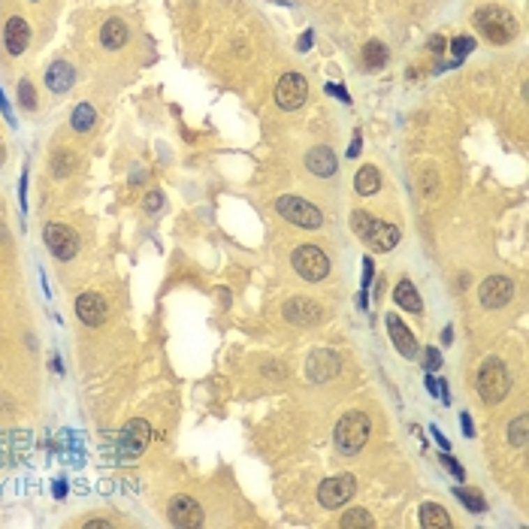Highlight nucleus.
Wrapping results in <instances>:
<instances>
[{"mask_svg": "<svg viewBox=\"0 0 529 529\" xmlns=\"http://www.w3.org/2000/svg\"><path fill=\"white\" fill-rule=\"evenodd\" d=\"M351 230L357 233L360 242H366L372 251H394L399 245V227L396 224H387V221H378L372 218L369 212H351Z\"/></svg>", "mask_w": 529, "mask_h": 529, "instance_id": "1", "label": "nucleus"}, {"mask_svg": "<svg viewBox=\"0 0 529 529\" xmlns=\"http://www.w3.org/2000/svg\"><path fill=\"white\" fill-rule=\"evenodd\" d=\"M369 415L366 412H348L345 417H339L333 430V439H336V448L345 457H354V454L363 451V445L369 442Z\"/></svg>", "mask_w": 529, "mask_h": 529, "instance_id": "2", "label": "nucleus"}, {"mask_svg": "<svg viewBox=\"0 0 529 529\" xmlns=\"http://www.w3.org/2000/svg\"><path fill=\"white\" fill-rule=\"evenodd\" d=\"M475 387H478V396L484 399V403H490V405L502 403L508 396V390H512V375H508L505 363L499 357H490V360L481 363Z\"/></svg>", "mask_w": 529, "mask_h": 529, "instance_id": "3", "label": "nucleus"}, {"mask_svg": "<svg viewBox=\"0 0 529 529\" xmlns=\"http://www.w3.org/2000/svg\"><path fill=\"white\" fill-rule=\"evenodd\" d=\"M475 27H478L481 33H484V40L496 43V45L512 43L514 33H517L514 15L508 13V9H502V6H484V9H478V13H475Z\"/></svg>", "mask_w": 529, "mask_h": 529, "instance_id": "4", "label": "nucleus"}, {"mask_svg": "<svg viewBox=\"0 0 529 529\" xmlns=\"http://www.w3.org/2000/svg\"><path fill=\"white\" fill-rule=\"evenodd\" d=\"M276 212H278L281 218H288L290 224L303 227V230H318V227L324 224L321 209L312 206V203H308V200H303V197H294V194L278 197V200H276Z\"/></svg>", "mask_w": 529, "mask_h": 529, "instance_id": "5", "label": "nucleus"}, {"mask_svg": "<svg viewBox=\"0 0 529 529\" xmlns=\"http://www.w3.org/2000/svg\"><path fill=\"white\" fill-rule=\"evenodd\" d=\"M149 435H151V426L145 421H127L121 435H118V448H115V457L121 463H136L142 457L145 445H149Z\"/></svg>", "mask_w": 529, "mask_h": 529, "instance_id": "6", "label": "nucleus"}, {"mask_svg": "<svg viewBox=\"0 0 529 529\" xmlns=\"http://www.w3.org/2000/svg\"><path fill=\"white\" fill-rule=\"evenodd\" d=\"M43 242L58 260H73L79 254V233L67 224H45L43 227Z\"/></svg>", "mask_w": 529, "mask_h": 529, "instance_id": "7", "label": "nucleus"}, {"mask_svg": "<svg viewBox=\"0 0 529 529\" xmlns=\"http://www.w3.org/2000/svg\"><path fill=\"white\" fill-rule=\"evenodd\" d=\"M294 269L306 281H321L330 272V260H327V254L318 245H299L294 251Z\"/></svg>", "mask_w": 529, "mask_h": 529, "instance_id": "8", "label": "nucleus"}, {"mask_svg": "<svg viewBox=\"0 0 529 529\" xmlns=\"http://www.w3.org/2000/svg\"><path fill=\"white\" fill-rule=\"evenodd\" d=\"M306 97H308V85H306V79L299 76V73H285V76L278 79V85H276V103L281 109H288V112H294V109H299L306 103Z\"/></svg>", "mask_w": 529, "mask_h": 529, "instance_id": "9", "label": "nucleus"}, {"mask_svg": "<svg viewBox=\"0 0 529 529\" xmlns=\"http://www.w3.org/2000/svg\"><path fill=\"white\" fill-rule=\"evenodd\" d=\"M354 475H336V478H327L321 487H318V502L324 508H342L348 499L354 496Z\"/></svg>", "mask_w": 529, "mask_h": 529, "instance_id": "10", "label": "nucleus"}, {"mask_svg": "<svg viewBox=\"0 0 529 529\" xmlns=\"http://www.w3.org/2000/svg\"><path fill=\"white\" fill-rule=\"evenodd\" d=\"M281 315H285V321L297 324V327H312V324L321 321V306H318L315 299L294 297V299H288V303L281 306Z\"/></svg>", "mask_w": 529, "mask_h": 529, "instance_id": "11", "label": "nucleus"}, {"mask_svg": "<svg viewBox=\"0 0 529 529\" xmlns=\"http://www.w3.org/2000/svg\"><path fill=\"white\" fill-rule=\"evenodd\" d=\"M339 369H342L339 354H336V351H327V348L315 351L312 357H308V366H306L308 378L318 381V385H324V381H333L336 375H339Z\"/></svg>", "mask_w": 529, "mask_h": 529, "instance_id": "12", "label": "nucleus"}, {"mask_svg": "<svg viewBox=\"0 0 529 529\" xmlns=\"http://www.w3.org/2000/svg\"><path fill=\"white\" fill-rule=\"evenodd\" d=\"M478 297H481V303H484L487 308H502L508 299L514 297V281L505 278V276H490L484 285H481Z\"/></svg>", "mask_w": 529, "mask_h": 529, "instance_id": "13", "label": "nucleus"}, {"mask_svg": "<svg viewBox=\"0 0 529 529\" xmlns=\"http://www.w3.org/2000/svg\"><path fill=\"white\" fill-rule=\"evenodd\" d=\"M170 521L176 526H203V508H200V502L194 496H176L170 502Z\"/></svg>", "mask_w": 529, "mask_h": 529, "instance_id": "14", "label": "nucleus"}, {"mask_svg": "<svg viewBox=\"0 0 529 529\" xmlns=\"http://www.w3.org/2000/svg\"><path fill=\"white\" fill-rule=\"evenodd\" d=\"M76 315H79V321L88 324V327L106 324V315H109L106 299L100 297V294H82V297L76 299Z\"/></svg>", "mask_w": 529, "mask_h": 529, "instance_id": "15", "label": "nucleus"}, {"mask_svg": "<svg viewBox=\"0 0 529 529\" xmlns=\"http://www.w3.org/2000/svg\"><path fill=\"white\" fill-rule=\"evenodd\" d=\"M27 43H31V27H27L24 18L13 15V18L6 22V27H3V45H6V52L13 54V58H18V54H24Z\"/></svg>", "mask_w": 529, "mask_h": 529, "instance_id": "16", "label": "nucleus"}, {"mask_svg": "<svg viewBox=\"0 0 529 529\" xmlns=\"http://www.w3.org/2000/svg\"><path fill=\"white\" fill-rule=\"evenodd\" d=\"M385 321H387V330H390V339H394L396 351L403 354V357H408V360H412L415 354H417V339H415V333L408 330V327H405L403 321H399L396 315H390V312H387V318H385Z\"/></svg>", "mask_w": 529, "mask_h": 529, "instance_id": "17", "label": "nucleus"}, {"mask_svg": "<svg viewBox=\"0 0 529 529\" xmlns=\"http://www.w3.org/2000/svg\"><path fill=\"white\" fill-rule=\"evenodd\" d=\"M73 82H76V70H73L67 61H54L52 67L45 70V85H49V91H54V94H67L73 88Z\"/></svg>", "mask_w": 529, "mask_h": 529, "instance_id": "18", "label": "nucleus"}, {"mask_svg": "<svg viewBox=\"0 0 529 529\" xmlns=\"http://www.w3.org/2000/svg\"><path fill=\"white\" fill-rule=\"evenodd\" d=\"M306 167L315 172V176H321V179H330L333 172H336V154H333V149H327V145H315L312 151L306 154Z\"/></svg>", "mask_w": 529, "mask_h": 529, "instance_id": "19", "label": "nucleus"}, {"mask_svg": "<svg viewBox=\"0 0 529 529\" xmlns=\"http://www.w3.org/2000/svg\"><path fill=\"white\" fill-rule=\"evenodd\" d=\"M127 36H131V31H127V24L121 22V18H109V22L103 24V31H100V43H103V49L115 52V49H121V45L127 43Z\"/></svg>", "mask_w": 529, "mask_h": 529, "instance_id": "20", "label": "nucleus"}, {"mask_svg": "<svg viewBox=\"0 0 529 529\" xmlns=\"http://www.w3.org/2000/svg\"><path fill=\"white\" fill-rule=\"evenodd\" d=\"M394 299L399 303V308H405V312H412V315H421V312H424L421 294H417V288H415L408 278H403V281H399V285H396V290H394Z\"/></svg>", "mask_w": 529, "mask_h": 529, "instance_id": "21", "label": "nucleus"}, {"mask_svg": "<svg viewBox=\"0 0 529 529\" xmlns=\"http://www.w3.org/2000/svg\"><path fill=\"white\" fill-rule=\"evenodd\" d=\"M421 526L424 529H451V517L439 502H424L421 505Z\"/></svg>", "mask_w": 529, "mask_h": 529, "instance_id": "22", "label": "nucleus"}, {"mask_svg": "<svg viewBox=\"0 0 529 529\" xmlns=\"http://www.w3.org/2000/svg\"><path fill=\"white\" fill-rule=\"evenodd\" d=\"M354 188H357V194H363V197L378 194V188H381V176H378V170L372 167V163H366V167H360V170H357V176H354Z\"/></svg>", "mask_w": 529, "mask_h": 529, "instance_id": "23", "label": "nucleus"}, {"mask_svg": "<svg viewBox=\"0 0 529 529\" xmlns=\"http://www.w3.org/2000/svg\"><path fill=\"white\" fill-rule=\"evenodd\" d=\"M363 64H366L369 70H381L387 64V45L378 40H369L363 45Z\"/></svg>", "mask_w": 529, "mask_h": 529, "instance_id": "24", "label": "nucleus"}, {"mask_svg": "<svg viewBox=\"0 0 529 529\" xmlns=\"http://www.w3.org/2000/svg\"><path fill=\"white\" fill-rule=\"evenodd\" d=\"M70 124H73V131H79V133L91 131V127L97 124L94 106H91V103H79L76 109H73V115H70Z\"/></svg>", "mask_w": 529, "mask_h": 529, "instance_id": "25", "label": "nucleus"}, {"mask_svg": "<svg viewBox=\"0 0 529 529\" xmlns=\"http://www.w3.org/2000/svg\"><path fill=\"white\" fill-rule=\"evenodd\" d=\"M454 496H457L460 502L466 505L472 514H481V512H484V508H487L484 496H481V493H475V490H469V487H457V490H454Z\"/></svg>", "mask_w": 529, "mask_h": 529, "instance_id": "26", "label": "nucleus"}, {"mask_svg": "<svg viewBox=\"0 0 529 529\" xmlns=\"http://www.w3.org/2000/svg\"><path fill=\"white\" fill-rule=\"evenodd\" d=\"M526 424H529L526 415H521L517 421L508 424V442H512L514 448H523V445H526Z\"/></svg>", "mask_w": 529, "mask_h": 529, "instance_id": "27", "label": "nucleus"}, {"mask_svg": "<svg viewBox=\"0 0 529 529\" xmlns=\"http://www.w3.org/2000/svg\"><path fill=\"white\" fill-rule=\"evenodd\" d=\"M345 529H351V526H372L375 521H372V514L369 512H363V508H351L348 514H342V521H339Z\"/></svg>", "mask_w": 529, "mask_h": 529, "instance_id": "28", "label": "nucleus"}, {"mask_svg": "<svg viewBox=\"0 0 529 529\" xmlns=\"http://www.w3.org/2000/svg\"><path fill=\"white\" fill-rule=\"evenodd\" d=\"M73 167H76V158H73V154H67V151H58V154L52 158V170H54V176H58V179L70 176Z\"/></svg>", "mask_w": 529, "mask_h": 529, "instance_id": "29", "label": "nucleus"}, {"mask_svg": "<svg viewBox=\"0 0 529 529\" xmlns=\"http://www.w3.org/2000/svg\"><path fill=\"white\" fill-rule=\"evenodd\" d=\"M421 185H424V197H426V200H433L435 194H439V172H435L433 167H424Z\"/></svg>", "mask_w": 529, "mask_h": 529, "instance_id": "30", "label": "nucleus"}, {"mask_svg": "<svg viewBox=\"0 0 529 529\" xmlns=\"http://www.w3.org/2000/svg\"><path fill=\"white\" fill-rule=\"evenodd\" d=\"M18 103L24 109H36V94H33V85L27 79L18 82Z\"/></svg>", "mask_w": 529, "mask_h": 529, "instance_id": "31", "label": "nucleus"}, {"mask_svg": "<svg viewBox=\"0 0 529 529\" xmlns=\"http://www.w3.org/2000/svg\"><path fill=\"white\" fill-rule=\"evenodd\" d=\"M472 49H475V40H472V36H457V40L451 43V52L457 54V58H466Z\"/></svg>", "mask_w": 529, "mask_h": 529, "instance_id": "32", "label": "nucleus"}, {"mask_svg": "<svg viewBox=\"0 0 529 529\" xmlns=\"http://www.w3.org/2000/svg\"><path fill=\"white\" fill-rule=\"evenodd\" d=\"M424 366L430 369V372L439 369V366H442V354L435 351V348H426V351H424Z\"/></svg>", "mask_w": 529, "mask_h": 529, "instance_id": "33", "label": "nucleus"}, {"mask_svg": "<svg viewBox=\"0 0 529 529\" xmlns=\"http://www.w3.org/2000/svg\"><path fill=\"white\" fill-rule=\"evenodd\" d=\"M442 463H445V466H448V469L454 472V475H457V478L463 481V475H466V472H463V466H460V463L451 457V454H445V457H442Z\"/></svg>", "mask_w": 529, "mask_h": 529, "instance_id": "34", "label": "nucleus"}, {"mask_svg": "<svg viewBox=\"0 0 529 529\" xmlns=\"http://www.w3.org/2000/svg\"><path fill=\"white\" fill-rule=\"evenodd\" d=\"M161 203H163L161 191H151V194L145 197V209H149V212H154V209H161Z\"/></svg>", "mask_w": 529, "mask_h": 529, "instance_id": "35", "label": "nucleus"}, {"mask_svg": "<svg viewBox=\"0 0 529 529\" xmlns=\"http://www.w3.org/2000/svg\"><path fill=\"white\" fill-rule=\"evenodd\" d=\"M85 526H88V529H109L112 523L103 521V517H91V521H85Z\"/></svg>", "mask_w": 529, "mask_h": 529, "instance_id": "36", "label": "nucleus"}, {"mask_svg": "<svg viewBox=\"0 0 529 529\" xmlns=\"http://www.w3.org/2000/svg\"><path fill=\"white\" fill-rule=\"evenodd\" d=\"M312 40H315L312 31H306L303 36H299V52H308V49H312Z\"/></svg>", "mask_w": 529, "mask_h": 529, "instance_id": "37", "label": "nucleus"}, {"mask_svg": "<svg viewBox=\"0 0 529 529\" xmlns=\"http://www.w3.org/2000/svg\"><path fill=\"white\" fill-rule=\"evenodd\" d=\"M430 52H435V54L445 52V36H439V33L433 36V40H430Z\"/></svg>", "mask_w": 529, "mask_h": 529, "instance_id": "38", "label": "nucleus"}, {"mask_svg": "<svg viewBox=\"0 0 529 529\" xmlns=\"http://www.w3.org/2000/svg\"><path fill=\"white\" fill-rule=\"evenodd\" d=\"M0 109H3L6 121H9V124H15V118H13V109H9V103H6V97H3V91H0Z\"/></svg>", "mask_w": 529, "mask_h": 529, "instance_id": "39", "label": "nucleus"}, {"mask_svg": "<svg viewBox=\"0 0 529 529\" xmlns=\"http://www.w3.org/2000/svg\"><path fill=\"white\" fill-rule=\"evenodd\" d=\"M327 91H330V94H339V100H345V103H348V94H345V88H336V85H327Z\"/></svg>", "mask_w": 529, "mask_h": 529, "instance_id": "40", "label": "nucleus"}, {"mask_svg": "<svg viewBox=\"0 0 529 529\" xmlns=\"http://www.w3.org/2000/svg\"><path fill=\"white\" fill-rule=\"evenodd\" d=\"M463 430H466L469 439H472V435H475V430H472V421H469V415H463Z\"/></svg>", "mask_w": 529, "mask_h": 529, "instance_id": "41", "label": "nucleus"}, {"mask_svg": "<svg viewBox=\"0 0 529 529\" xmlns=\"http://www.w3.org/2000/svg\"><path fill=\"white\" fill-rule=\"evenodd\" d=\"M433 435H435V442H439V445H442V448H445V451H448V439H445V435H442L439 430H433Z\"/></svg>", "mask_w": 529, "mask_h": 529, "instance_id": "42", "label": "nucleus"}, {"mask_svg": "<svg viewBox=\"0 0 529 529\" xmlns=\"http://www.w3.org/2000/svg\"><path fill=\"white\" fill-rule=\"evenodd\" d=\"M64 493H67V487H64V481H58V484H54V496L64 499Z\"/></svg>", "mask_w": 529, "mask_h": 529, "instance_id": "43", "label": "nucleus"}, {"mask_svg": "<svg viewBox=\"0 0 529 529\" xmlns=\"http://www.w3.org/2000/svg\"><path fill=\"white\" fill-rule=\"evenodd\" d=\"M360 151V136H357V140H354V145H351V149H348V154H351V158H354V154H357Z\"/></svg>", "mask_w": 529, "mask_h": 529, "instance_id": "44", "label": "nucleus"}, {"mask_svg": "<svg viewBox=\"0 0 529 529\" xmlns=\"http://www.w3.org/2000/svg\"><path fill=\"white\" fill-rule=\"evenodd\" d=\"M0 161H3V142H0Z\"/></svg>", "mask_w": 529, "mask_h": 529, "instance_id": "45", "label": "nucleus"}, {"mask_svg": "<svg viewBox=\"0 0 529 529\" xmlns=\"http://www.w3.org/2000/svg\"><path fill=\"white\" fill-rule=\"evenodd\" d=\"M0 236H3V227H0Z\"/></svg>", "mask_w": 529, "mask_h": 529, "instance_id": "46", "label": "nucleus"}]
</instances>
